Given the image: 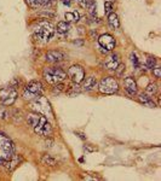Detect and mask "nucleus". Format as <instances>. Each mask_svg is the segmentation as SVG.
Instances as JSON below:
<instances>
[{"mask_svg": "<svg viewBox=\"0 0 161 181\" xmlns=\"http://www.w3.org/2000/svg\"><path fill=\"white\" fill-rule=\"evenodd\" d=\"M15 155V145L9 137L0 133V166H4L5 162L11 160Z\"/></svg>", "mask_w": 161, "mask_h": 181, "instance_id": "f257e3e1", "label": "nucleus"}, {"mask_svg": "<svg viewBox=\"0 0 161 181\" xmlns=\"http://www.w3.org/2000/svg\"><path fill=\"white\" fill-rule=\"evenodd\" d=\"M55 27L51 22L46 21V19H42L40 21L36 28H35V34L38 35V38L42 41H46L47 42L53 35H55Z\"/></svg>", "mask_w": 161, "mask_h": 181, "instance_id": "f03ea898", "label": "nucleus"}, {"mask_svg": "<svg viewBox=\"0 0 161 181\" xmlns=\"http://www.w3.org/2000/svg\"><path fill=\"white\" fill-rule=\"evenodd\" d=\"M29 106L34 112H36V114H41L44 116H51L52 115L49 100L42 96H39L35 99H33Z\"/></svg>", "mask_w": 161, "mask_h": 181, "instance_id": "7ed1b4c3", "label": "nucleus"}, {"mask_svg": "<svg viewBox=\"0 0 161 181\" xmlns=\"http://www.w3.org/2000/svg\"><path fill=\"white\" fill-rule=\"evenodd\" d=\"M44 77L49 83L56 85L65 79V71H63L58 66H49V68H45Z\"/></svg>", "mask_w": 161, "mask_h": 181, "instance_id": "20e7f679", "label": "nucleus"}, {"mask_svg": "<svg viewBox=\"0 0 161 181\" xmlns=\"http://www.w3.org/2000/svg\"><path fill=\"white\" fill-rule=\"evenodd\" d=\"M41 93H42V85L39 81H30L26 86L24 90H23V98L26 100H33L36 97L41 96Z\"/></svg>", "mask_w": 161, "mask_h": 181, "instance_id": "39448f33", "label": "nucleus"}, {"mask_svg": "<svg viewBox=\"0 0 161 181\" xmlns=\"http://www.w3.org/2000/svg\"><path fill=\"white\" fill-rule=\"evenodd\" d=\"M98 89L101 93H104V94H114L115 92H118L119 85H118V81L114 77L107 76L101 80V82L98 85Z\"/></svg>", "mask_w": 161, "mask_h": 181, "instance_id": "423d86ee", "label": "nucleus"}, {"mask_svg": "<svg viewBox=\"0 0 161 181\" xmlns=\"http://www.w3.org/2000/svg\"><path fill=\"white\" fill-rule=\"evenodd\" d=\"M17 99V90L12 87H5L0 89V102L4 106L12 105Z\"/></svg>", "mask_w": 161, "mask_h": 181, "instance_id": "0eeeda50", "label": "nucleus"}, {"mask_svg": "<svg viewBox=\"0 0 161 181\" xmlns=\"http://www.w3.org/2000/svg\"><path fill=\"white\" fill-rule=\"evenodd\" d=\"M33 129H34V132H35L38 135H40V137H44V138H49L50 135H52V132H53L52 126L50 124V122H49L47 120H46L45 116H41L40 122H39Z\"/></svg>", "mask_w": 161, "mask_h": 181, "instance_id": "6e6552de", "label": "nucleus"}, {"mask_svg": "<svg viewBox=\"0 0 161 181\" xmlns=\"http://www.w3.org/2000/svg\"><path fill=\"white\" fill-rule=\"evenodd\" d=\"M68 75L75 83H80L85 79V71H84V69L80 65H73V66L69 68Z\"/></svg>", "mask_w": 161, "mask_h": 181, "instance_id": "1a4fd4ad", "label": "nucleus"}, {"mask_svg": "<svg viewBox=\"0 0 161 181\" xmlns=\"http://www.w3.org/2000/svg\"><path fill=\"white\" fill-rule=\"evenodd\" d=\"M98 42L101 45V47L102 49H105L107 51H111L114 50L115 47V40L111 35L109 34H104V35H101L98 38Z\"/></svg>", "mask_w": 161, "mask_h": 181, "instance_id": "9d476101", "label": "nucleus"}, {"mask_svg": "<svg viewBox=\"0 0 161 181\" xmlns=\"http://www.w3.org/2000/svg\"><path fill=\"white\" fill-rule=\"evenodd\" d=\"M120 64V59H119V54H111L109 56L105 62H104V65L107 69L109 70H116L118 69V66Z\"/></svg>", "mask_w": 161, "mask_h": 181, "instance_id": "9b49d317", "label": "nucleus"}, {"mask_svg": "<svg viewBox=\"0 0 161 181\" xmlns=\"http://www.w3.org/2000/svg\"><path fill=\"white\" fill-rule=\"evenodd\" d=\"M64 53H62V52H59V51H49L47 53H46V56H45V59L47 60L49 63H58V62H61V60H63L64 59Z\"/></svg>", "mask_w": 161, "mask_h": 181, "instance_id": "f8f14e48", "label": "nucleus"}, {"mask_svg": "<svg viewBox=\"0 0 161 181\" xmlns=\"http://www.w3.org/2000/svg\"><path fill=\"white\" fill-rule=\"evenodd\" d=\"M124 85H125V88L130 96H134L137 93V83H136L133 77H126L124 80Z\"/></svg>", "mask_w": 161, "mask_h": 181, "instance_id": "ddd939ff", "label": "nucleus"}, {"mask_svg": "<svg viewBox=\"0 0 161 181\" xmlns=\"http://www.w3.org/2000/svg\"><path fill=\"white\" fill-rule=\"evenodd\" d=\"M21 162H22V157L18 156V155H13L11 160H9L7 162H5L3 167H5L7 170H13Z\"/></svg>", "mask_w": 161, "mask_h": 181, "instance_id": "4468645a", "label": "nucleus"}, {"mask_svg": "<svg viewBox=\"0 0 161 181\" xmlns=\"http://www.w3.org/2000/svg\"><path fill=\"white\" fill-rule=\"evenodd\" d=\"M108 23L110 26V28L113 29H118L120 27V21H119V17L115 12H111L108 15Z\"/></svg>", "mask_w": 161, "mask_h": 181, "instance_id": "2eb2a0df", "label": "nucleus"}, {"mask_svg": "<svg viewBox=\"0 0 161 181\" xmlns=\"http://www.w3.org/2000/svg\"><path fill=\"white\" fill-rule=\"evenodd\" d=\"M81 7L88 9L92 13H96V3L95 0H76Z\"/></svg>", "mask_w": 161, "mask_h": 181, "instance_id": "dca6fc26", "label": "nucleus"}, {"mask_svg": "<svg viewBox=\"0 0 161 181\" xmlns=\"http://www.w3.org/2000/svg\"><path fill=\"white\" fill-rule=\"evenodd\" d=\"M97 85V81H96V77L95 76H90L87 77L85 81H84V85H82V88L85 90H92Z\"/></svg>", "mask_w": 161, "mask_h": 181, "instance_id": "f3484780", "label": "nucleus"}, {"mask_svg": "<svg viewBox=\"0 0 161 181\" xmlns=\"http://www.w3.org/2000/svg\"><path fill=\"white\" fill-rule=\"evenodd\" d=\"M70 29V24H69V22L67 21H61L57 23V27H56V30L59 33V34H65L69 32Z\"/></svg>", "mask_w": 161, "mask_h": 181, "instance_id": "a211bd4d", "label": "nucleus"}, {"mask_svg": "<svg viewBox=\"0 0 161 181\" xmlns=\"http://www.w3.org/2000/svg\"><path fill=\"white\" fill-rule=\"evenodd\" d=\"M40 120H41V116L40 115H38L36 112H34V114H30V115H28L27 116V122L29 123V126L30 127H35L39 122H40Z\"/></svg>", "mask_w": 161, "mask_h": 181, "instance_id": "6ab92c4d", "label": "nucleus"}, {"mask_svg": "<svg viewBox=\"0 0 161 181\" xmlns=\"http://www.w3.org/2000/svg\"><path fill=\"white\" fill-rule=\"evenodd\" d=\"M138 100H139L143 105L148 106V107H155V103L150 99V97H148V94H139Z\"/></svg>", "mask_w": 161, "mask_h": 181, "instance_id": "aec40b11", "label": "nucleus"}, {"mask_svg": "<svg viewBox=\"0 0 161 181\" xmlns=\"http://www.w3.org/2000/svg\"><path fill=\"white\" fill-rule=\"evenodd\" d=\"M64 17H65V21H67V22H75V23L80 19V15H79V12H78V11L65 12Z\"/></svg>", "mask_w": 161, "mask_h": 181, "instance_id": "412c9836", "label": "nucleus"}, {"mask_svg": "<svg viewBox=\"0 0 161 181\" xmlns=\"http://www.w3.org/2000/svg\"><path fill=\"white\" fill-rule=\"evenodd\" d=\"M41 162H42V164L50 166V167L56 166V160H55V158H52L50 155H44V156L41 157Z\"/></svg>", "mask_w": 161, "mask_h": 181, "instance_id": "4be33fe9", "label": "nucleus"}, {"mask_svg": "<svg viewBox=\"0 0 161 181\" xmlns=\"http://www.w3.org/2000/svg\"><path fill=\"white\" fill-rule=\"evenodd\" d=\"M27 1V4L30 6V7H33V9H39V7H41V0H26Z\"/></svg>", "mask_w": 161, "mask_h": 181, "instance_id": "5701e85b", "label": "nucleus"}, {"mask_svg": "<svg viewBox=\"0 0 161 181\" xmlns=\"http://www.w3.org/2000/svg\"><path fill=\"white\" fill-rule=\"evenodd\" d=\"M39 15H40V16H44V17H46V18H52V17H55V12H52L51 10H41V11L39 12Z\"/></svg>", "mask_w": 161, "mask_h": 181, "instance_id": "b1692460", "label": "nucleus"}, {"mask_svg": "<svg viewBox=\"0 0 161 181\" xmlns=\"http://www.w3.org/2000/svg\"><path fill=\"white\" fill-rule=\"evenodd\" d=\"M155 63H156L155 58H151V57H149V58H147V63H145V66L148 68V69H154V66H155Z\"/></svg>", "mask_w": 161, "mask_h": 181, "instance_id": "393cba45", "label": "nucleus"}, {"mask_svg": "<svg viewBox=\"0 0 161 181\" xmlns=\"http://www.w3.org/2000/svg\"><path fill=\"white\" fill-rule=\"evenodd\" d=\"M104 10H105V13L107 15H109V13H111L113 12V4H111V1H105L104 3Z\"/></svg>", "mask_w": 161, "mask_h": 181, "instance_id": "a878e982", "label": "nucleus"}, {"mask_svg": "<svg viewBox=\"0 0 161 181\" xmlns=\"http://www.w3.org/2000/svg\"><path fill=\"white\" fill-rule=\"evenodd\" d=\"M156 90H157L156 85H154V83L148 85V87H147V93L148 94H154V93H156Z\"/></svg>", "mask_w": 161, "mask_h": 181, "instance_id": "bb28decb", "label": "nucleus"}, {"mask_svg": "<svg viewBox=\"0 0 161 181\" xmlns=\"http://www.w3.org/2000/svg\"><path fill=\"white\" fill-rule=\"evenodd\" d=\"M131 60H132L134 68H139V60H138V58H137V56L134 53L131 54Z\"/></svg>", "mask_w": 161, "mask_h": 181, "instance_id": "cd10ccee", "label": "nucleus"}, {"mask_svg": "<svg viewBox=\"0 0 161 181\" xmlns=\"http://www.w3.org/2000/svg\"><path fill=\"white\" fill-rule=\"evenodd\" d=\"M56 85H57V83H56ZM63 89H64V85L59 83V85H57V86L53 88V90H52V92H53V93H56V94H58L59 92H62Z\"/></svg>", "mask_w": 161, "mask_h": 181, "instance_id": "c85d7f7f", "label": "nucleus"}, {"mask_svg": "<svg viewBox=\"0 0 161 181\" xmlns=\"http://www.w3.org/2000/svg\"><path fill=\"white\" fill-rule=\"evenodd\" d=\"M153 74L155 75V77H161V69L160 68H155V69H153Z\"/></svg>", "mask_w": 161, "mask_h": 181, "instance_id": "c756f323", "label": "nucleus"}, {"mask_svg": "<svg viewBox=\"0 0 161 181\" xmlns=\"http://www.w3.org/2000/svg\"><path fill=\"white\" fill-rule=\"evenodd\" d=\"M7 115H9V112H7V111H5V110H3V109H0V118L5 120V118L7 117Z\"/></svg>", "mask_w": 161, "mask_h": 181, "instance_id": "7c9ffc66", "label": "nucleus"}, {"mask_svg": "<svg viewBox=\"0 0 161 181\" xmlns=\"http://www.w3.org/2000/svg\"><path fill=\"white\" fill-rule=\"evenodd\" d=\"M61 1H62L65 6H70V5H72V3L76 1V0H61Z\"/></svg>", "mask_w": 161, "mask_h": 181, "instance_id": "2f4dec72", "label": "nucleus"}, {"mask_svg": "<svg viewBox=\"0 0 161 181\" xmlns=\"http://www.w3.org/2000/svg\"><path fill=\"white\" fill-rule=\"evenodd\" d=\"M84 149H85L87 152H93V151H96V150H97V149H95V147H91L90 145H85V146H84Z\"/></svg>", "mask_w": 161, "mask_h": 181, "instance_id": "473e14b6", "label": "nucleus"}, {"mask_svg": "<svg viewBox=\"0 0 161 181\" xmlns=\"http://www.w3.org/2000/svg\"><path fill=\"white\" fill-rule=\"evenodd\" d=\"M78 134H79V137H80L81 139H86V137H85V135H84L82 133H78Z\"/></svg>", "mask_w": 161, "mask_h": 181, "instance_id": "72a5a7b5", "label": "nucleus"}, {"mask_svg": "<svg viewBox=\"0 0 161 181\" xmlns=\"http://www.w3.org/2000/svg\"><path fill=\"white\" fill-rule=\"evenodd\" d=\"M109 1H110V0H109Z\"/></svg>", "mask_w": 161, "mask_h": 181, "instance_id": "f704fd0d", "label": "nucleus"}]
</instances>
